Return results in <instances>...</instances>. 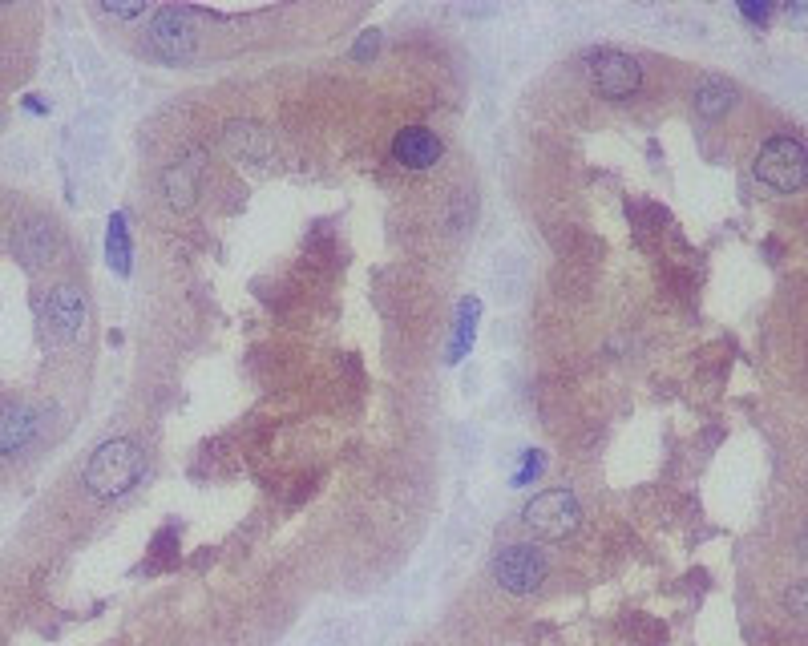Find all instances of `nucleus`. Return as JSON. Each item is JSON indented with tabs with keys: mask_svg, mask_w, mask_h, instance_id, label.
Listing matches in <instances>:
<instances>
[{
	"mask_svg": "<svg viewBox=\"0 0 808 646\" xmlns=\"http://www.w3.org/2000/svg\"><path fill=\"white\" fill-rule=\"evenodd\" d=\"M146 473V453L138 441L130 437H114V441H101L85 465V489L97 501H114L126 497Z\"/></svg>",
	"mask_w": 808,
	"mask_h": 646,
	"instance_id": "1",
	"label": "nucleus"
},
{
	"mask_svg": "<svg viewBox=\"0 0 808 646\" xmlns=\"http://www.w3.org/2000/svg\"><path fill=\"white\" fill-rule=\"evenodd\" d=\"M752 170H756L760 186H768L772 194H796L808 182V150L792 134H772L760 146Z\"/></svg>",
	"mask_w": 808,
	"mask_h": 646,
	"instance_id": "2",
	"label": "nucleus"
},
{
	"mask_svg": "<svg viewBox=\"0 0 808 646\" xmlns=\"http://www.w3.org/2000/svg\"><path fill=\"white\" fill-rule=\"evenodd\" d=\"M522 525L534 537H542V542H562V537H570L582 525V505L570 489H542L526 501Z\"/></svg>",
	"mask_w": 808,
	"mask_h": 646,
	"instance_id": "3",
	"label": "nucleus"
},
{
	"mask_svg": "<svg viewBox=\"0 0 808 646\" xmlns=\"http://www.w3.org/2000/svg\"><path fill=\"white\" fill-rule=\"evenodd\" d=\"M493 582L505 590V594H514V598H526V594H534L542 582H546V570H550V562H546V554L538 550V546H530V542H514V546H501L497 554H493Z\"/></svg>",
	"mask_w": 808,
	"mask_h": 646,
	"instance_id": "4",
	"label": "nucleus"
},
{
	"mask_svg": "<svg viewBox=\"0 0 808 646\" xmlns=\"http://www.w3.org/2000/svg\"><path fill=\"white\" fill-rule=\"evenodd\" d=\"M198 45V29L190 21V9H158L150 17V29H146V49L166 61V65H182L190 61Z\"/></svg>",
	"mask_w": 808,
	"mask_h": 646,
	"instance_id": "5",
	"label": "nucleus"
},
{
	"mask_svg": "<svg viewBox=\"0 0 808 646\" xmlns=\"http://www.w3.org/2000/svg\"><path fill=\"white\" fill-rule=\"evenodd\" d=\"M590 85L598 97L606 101H627L639 93L643 85V69L631 53H619V49H602L590 57Z\"/></svg>",
	"mask_w": 808,
	"mask_h": 646,
	"instance_id": "6",
	"label": "nucleus"
},
{
	"mask_svg": "<svg viewBox=\"0 0 808 646\" xmlns=\"http://www.w3.org/2000/svg\"><path fill=\"white\" fill-rule=\"evenodd\" d=\"M85 319H89V307H85V295L77 287L61 283L45 295V323L61 340H77L85 332Z\"/></svg>",
	"mask_w": 808,
	"mask_h": 646,
	"instance_id": "7",
	"label": "nucleus"
},
{
	"mask_svg": "<svg viewBox=\"0 0 808 646\" xmlns=\"http://www.w3.org/2000/svg\"><path fill=\"white\" fill-rule=\"evenodd\" d=\"M392 158L409 170H433L445 158V142L429 126H404L392 138Z\"/></svg>",
	"mask_w": 808,
	"mask_h": 646,
	"instance_id": "8",
	"label": "nucleus"
},
{
	"mask_svg": "<svg viewBox=\"0 0 808 646\" xmlns=\"http://www.w3.org/2000/svg\"><path fill=\"white\" fill-rule=\"evenodd\" d=\"M53 251H57V223H53V219H45V214H33V219H25V223L17 227V235H13V255H17L29 271L45 267V263L53 259Z\"/></svg>",
	"mask_w": 808,
	"mask_h": 646,
	"instance_id": "9",
	"label": "nucleus"
},
{
	"mask_svg": "<svg viewBox=\"0 0 808 646\" xmlns=\"http://www.w3.org/2000/svg\"><path fill=\"white\" fill-rule=\"evenodd\" d=\"M198 190H202V154H186V158H174L166 170H162V194L170 202V210H190L198 202Z\"/></svg>",
	"mask_w": 808,
	"mask_h": 646,
	"instance_id": "10",
	"label": "nucleus"
},
{
	"mask_svg": "<svg viewBox=\"0 0 808 646\" xmlns=\"http://www.w3.org/2000/svg\"><path fill=\"white\" fill-rule=\"evenodd\" d=\"M37 437V412L29 404H0V457H17Z\"/></svg>",
	"mask_w": 808,
	"mask_h": 646,
	"instance_id": "11",
	"label": "nucleus"
},
{
	"mask_svg": "<svg viewBox=\"0 0 808 646\" xmlns=\"http://www.w3.org/2000/svg\"><path fill=\"white\" fill-rule=\"evenodd\" d=\"M227 150L235 158H247V162H271V154H275L271 134L259 122H231L227 126Z\"/></svg>",
	"mask_w": 808,
	"mask_h": 646,
	"instance_id": "12",
	"label": "nucleus"
},
{
	"mask_svg": "<svg viewBox=\"0 0 808 646\" xmlns=\"http://www.w3.org/2000/svg\"><path fill=\"white\" fill-rule=\"evenodd\" d=\"M477 319H481V299H477V295H465V299L457 303V323H453V340H449V356H445V364H461V360L473 352Z\"/></svg>",
	"mask_w": 808,
	"mask_h": 646,
	"instance_id": "13",
	"label": "nucleus"
},
{
	"mask_svg": "<svg viewBox=\"0 0 808 646\" xmlns=\"http://www.w3.org/2000/svg\"><path fill=\"white\" fill-rule=\"evenodd\" d=\"M732 105H736V89H732L728 81H703V85L695 89V114H699L703 122L724 118Z\"/></svg>",
	"mask_w": 808,
	"mask_h": 646,
	"instance_id": "14",
	"label": "nucleus"
},
{
	"mask_svg": "<svg viewBox=\"0 0 808 646\" xmlns=\"http://www.w3.org/2000/svg\"><path fill=\"white\" fill-rule=\"evenodd\" d=\"M106 259L118 275H130V259H134V247H130V227H126V214L118 210L110 219V231H106Z\"/></svg>",
	"mask_w": 808,
	"mask_h": 646,
	"instance_id": "15",
	"label": "nucleus"
},
{
	"mask_svg": "<svg viewBox=\"0 0 808 646\" xmlns=\"http://www.w3.org/2000/svg\"><path fill=\"white\" fill-rule=\"evenodd\" d=\"M154 550H158V558H154V562H146V570H150V574L170 570V566L178 562V554H174V550H178V533H174V525H166V529L154 537Z\"/></svg>",
	"mask_w": 808,
	"mask_h": 646,
	"instance_id": "16",
	"label": "nucleus"
},
{
	"mask_svg": "<svg viewBox=\"0 0 808 646\" xmlns=\"http://www.w3.org/2000/svg\"><path fill=\"white\" fill-rule=\"evenodd\" d=\"M542 469H546V453H538V449H526V453H522V469L514 473V485L522 489V485L538 481V477H542Z\"/></svg>",
	"mask_w": 808,
	"mask_h": 646,
	"instance_id": "17",
	"label": "nucleus"
},
{
	"mask_svg": "<svg viewBox=\"0 0 808 646\" xmlns=\"http://www.w3.org/2000/svg\"><path fill=\"white\" fill-rule=\"evenodd\" d=\"M97 9L106 13V17H118V21H138V17H146V13H150V9L142 5V0H138V5H118V0H101Z\"/></svg>",
	"mask_w": 808,
	"mask_h": 646,
	"instance_id": "18",
	"label": "nucleus"
},
{
	"mask_svg": "<svg viewBox=\"0 0 808 646\" xmlns=\"http://www.w3.org/2000/svg\"><path fill=\"white\" fill-rule=\"evenodd\" d=\"M772 13H776V5H768V0H760V5H756V0H744V5H740V17L752 21V25H764Z\"/></svg>",
	"mask_w": 808,
	"mask_h": 646,
	"instance_id": "19",
	"label": "nucleus"
},
{
	"mask_svg": "<svg viewBox=\"0 0 808 646\" xmlns=\"http://www.w3.org/2000/svg\"><path fill=\"white\" fill-rule=\"evenodd\" d=\"M788 606H792V614H808V578H804V582H792Z\"/></svg>",
	"mask_w": 808,
	"mask_h": 646,
	"instance_id": "20",
	"label": "nucleus"
},
{
	"mask_svg": "<svg viewBox=\"0 0 808 646\" xmlns=\"http://www.w3.org/2000/svg\"><path fill=\"white\" fill-rule=\"evenodd\" d=\"M784 17H788L796 29H808V5H796V0H792V5H784Z\"/></svg>",
	"mask_w": 808,
	"mask_h": 646,
	"instance_id": "21",
	"label": "nucleus"
},
{
	"mask_svg": "<svg viewBox=\"0 0 808 646\" xmlns=\"http://www.w3.org/2000/svg\"><path fill=\"white\" fill-rule=\"evenodd\" d=\"M376 49H380V33H376V29H368V33L360 37V45H356V57L364 61V57H368V53H376Z\"/></svg>",
	"mask_w": 808,
	"mask_h": 646,
	"instance_id": "22",
	"label": "nucleus"
},
{
	"mask_svg": "<svg viewBox=\"0 0 808 646\" xmlns=\"http://www.w3.org/2000/svg\"><path fill=\"white\" fill-rule=\"evenodd\" d=\"M800 554H804V562H808V525H804V533H800Z\"/></svg>",
	"mask_w": 808,
	"mask_h": 646,
	"instance_id": "23",
	"label": "nucleus"
}]
</instances>
